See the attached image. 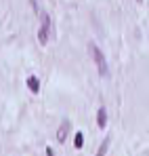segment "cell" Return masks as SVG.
Here are the masks:
<instances>
[{
	"label": "cell",
	"instance_id": "obj_1",
	"mask_svg": "<svg viewBox=\"0 0 149 156\" xmlns=\"http://www.w3.org/2000/svg\"><path fill=\"white\" fill-rule=\"evenodd\" d=\"M90 55H93V59L97 61V68H99V74H101V76H107V74H109V68H107V61H105V57H103V53L99 51V47H95V44H90Z\"/></svg>",
	"mask_w": 149,
	"mask_h": 156
},
{
	"label": "cell",
	"instance_id": "obj_2",
	"mask_svg": "<svg viewBox=\"0 0 149 156\" xmlns=\"http://www.w3.org/2000/svg\"><path fill=\"white\" fill-rule=\"evenodd\" d=\"M49 36H50V19H49V15H42V27H40V32H38L40 44H46Z\"/></svg>",
	"mask_w": 149,
	"mask_h": 156
},
{
	"label": "cell",
	"instance_id": "obj_3",
	"mask_svg": "<svg viewBox=\"0 0 149 156\" xmlns=\"http://www.w3.org/2000/svg\"><path fill=\"white\" fill-rule=\"evenodd\" d=\"M67 131H69V122H63V125H61V129L57 131V139H59V141H65Z\"/></svg>",
	"mask_w": 149,
	"mask_h": 156
},
{
	"label": "cell",
	"instance_id": "obj_4",
	"mask_svg": "<svg viewBox=\"0 0 149 156\" xmlns=\"http://www.w3.org/2000/svg\"><path fill=\"white\" fill-rule=\"evenodd\" d=\"M27 87H29V89L36 93V91L40 89V82H38V78H36V76H29V78H27Z\"/></svg>",
	"mask_w": 149,
	"mask_h": 156
},
{
	"label": "cell",
	"instance_id": "obj_5",
	"mask_svg": "<svg viewBox=\"0 0 149 156\" xmlns=\"http://www.w3.org/2000/svg\"><path fill=\"white\" fill-rule=\"evenodd\" d=\"M97 120H99V127H105V125H107V112H105V108H101V110H99Z\"/></svg>",
	"mask_w": 149,
	"mask_h": 156
},
{
	"label": "cell",
	"instance_id": "obj_6",
	"mask_svg": "<svg viewBox=\"0 0 149 156\" xmlns=\"http://www.w3.org/2000/svg\"><path fill=\"white\" fill-rule=\"evenodd\" d=\"M107 148H109V139H105L103 144H101L99 152H97V156H105V152H107Z\"/></svg>",
	"mask_w": 149,
	"mask_h": 156
},
{
	"label": "cell",
	"instance_id": "obj_7",
	"mask_svg": "<svg viewBox=\"0 0 149 156\" xmlns=\"http://www.w3.org/2000/svg\"><path fill=\"white\" fill-rule=\"evenodd\" d=\"M74 144H76V148H82V144H84V137H82V133H76Z\"/></svg>",
	"mask_w": 149,
	"mask_h": 156
},
{
	"label": "cell",
	"instance_id": "obj_8",
	"mask_svg": "<svg viewBox=\"0 0 149 156\" xmlns=\"http://www.w3.org/2000/svg\"><path fill=\"white\" fill-rule=\"evenodd\" d=\"M32 4H34V9H36V13H40V15H42V9H40V4H42V0H32Z\"/></svg>",
	"mask_w": 149,
	"mask_h": 156
}]
</instances>
